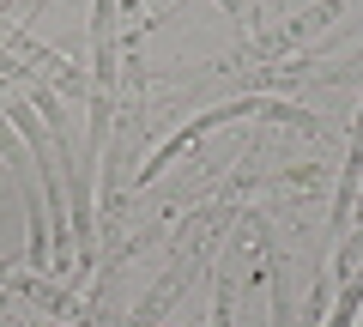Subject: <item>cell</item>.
Instances as JSON below:
<instances>
[{
	"label": "cell",
	"instance_id": "cell-1",
	"mask_svg": "<svg viewBox=\"0 0 363 327\" xmlns=\"http://www.w3.org/2000/svg\"><path fill=\"white\" fill-rule=\"evenodd\" d=\"M236 116H267V121H297V128H315V116H309V109H297V104H279V97H236V104H218V109H206V116H194L188 128L176 133V140H164V152H157L152 164L140 170V182H152V176L169 164V157H176L182 145H194L206 128H218V121H236Z\"/></svg>",
	"mask_w": 363,
	"mask_h": 327
},
{
	"label": "cell",
	"instance_id": "cell-2",
	"mask_svg": "<svg viewBox=\"0 0 363 327\" xmlns=\"http://www.w3.org/2000/svg\"><path fill=\"white\" fill-rule=\"evenodd\" d=\"M357 176H363V116H357V133H351V164H345V182H339V200H333V236L345 231V218H351V194H357Z\"/></svg>",
	"mask_w": 363,
	"mask_h": 327
},
{
	"label": "cell",
	"instance_id": "cell-3",
	"mask_svg": "<svg viewBox=\"0 0 363 327\" xmlns=\"http://www.w3.org/2000/svg\"><path fill=\"white\" fill-rule=\"evenodd\" d=\"M0 31H6V43H13L18 55H30V61H43V67H49V73L61 79V85H79V73H73V67H67V61H61L55 49H43V43H30L25 31H18V25H0Z\"/></svg>",
	"mask_w": 363,
	"mask_h": 327
},
{
	"label": "cell",
	"instance_id": "cell-4",
	"mask_svg": "<svg viewBox=\"0 0 363 327\" xmlns=\"http://www.w3.org/2000/svg\"><path fill=\"white\" fill-rule=\"evenodd\" d=\"M0 285H6V261H0Z\"/></svg>",
	"mask_w": 363,
	"mask_h": 327
}]
</instances>
